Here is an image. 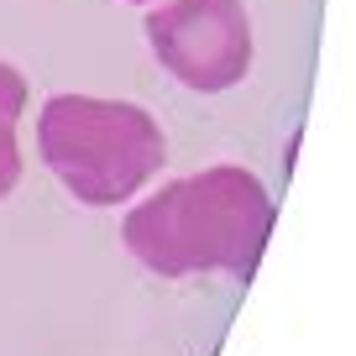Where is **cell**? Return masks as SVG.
<instances>
[{"mask_svg": "<svg viewBox=\"0 0 356 356\" xmlns=\"http://www.w3.org/2000/svg\"><path fill=\"white\" fill-rule=\"evenodd\" d=\"M37 152L89 210L136 200L168 163V142L152 111L105 95H53L37 115Z\"/></svg>", "mask_w": 356, "mask_h": 356, "instance_id": "cell-2", "label": "cell"}, {"mask_svg": "<svg viewBox=\"0 0 356 356\" xmlns=\"http://www.w3.org/2000/svg\"><path fill=\"white\" fill-rule=\"evenodd\" d=\"M136 6H157V0H136Z\"/></svg>", "mask_w": 356, "mask_h": 356, "instance_id": "cell-5", "label": "cell"}, {"mask_svg": "<svg viewBox=\"0 0 356 356\" xmlns=\"http://www.w3.org/2000/svg\"><path fill=\"white\" fill-rule=\"evenodd\" d=\"M142 32L157 63L200 95H225L252 68V16L241 0H157Z\"/></svg>", "mask_w": 356, "mask_h": 356, "instance_id": "cell-3", "label": "cell"}, {"mask_svg": "<svg viewBox=\"0 0 356 356\" xmlns=\"http://www.w3.org/2000/svg\"><path fill=\"white\" fill-rule=\"evenodd\" d=\"M273 220H278V204L262 178L220 163L173 178L152 200H142L126 215L121 241L136 262L163 278H194V273L252 278L267 252Z\"/></svg>", "mask_w": 356, "mask_h": 356, "instance_id": "cell-1", "label": "cell"}, {"mask_svg": "<svg viewBox=\"0 0 356 356\" xmlns=\"http://www.w3.org/2000/svg\"><path fill=\"white\" fill-rule=\"evenodd\" d=\"M26 111V79L11 63H0V200L16 189L22 178V142H16V126Z\"/></svg>", "mask_w": 356, "mask_h": 356, "instance_id": "cell-4", "label": "cell"}]
</instances>
